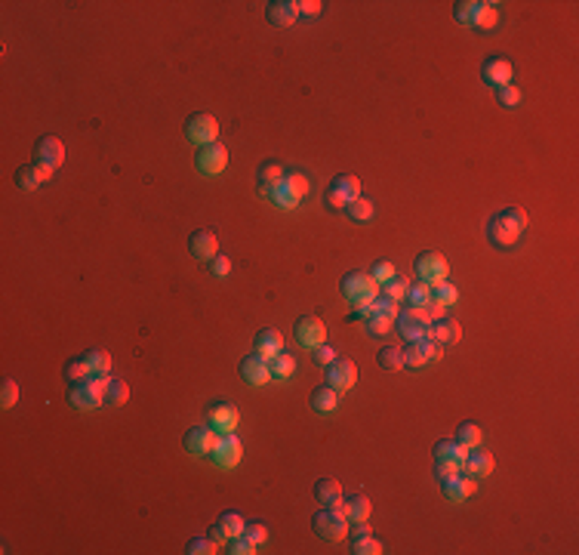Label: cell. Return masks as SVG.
<instances>
[{"label": "cell", "mask_w": 579, "mask_h": 555, "mask_svg": "<svg viewBox=\"0 0 579 555\" xmlns=\"http://www.w3.org/2000/svg\"><path fill=\"white\" fill-rule=\"evenodd\" d=\"M524 229H527V213H524V207H506L487 222V241L493 247H499V250H508V247H515L521 241Z\"/></svg>", "instance_id": "obj_1"}, {"label": "cell", "mask_w": 579, "mask_h": 555, "mask_svg": "<svg viewBox=\"0 0 579 555\" xmlns=\"http://www.w3.org/2000/svg\"><path fill=\"white\" fill-rule=\"evenodd\" d=\"M339 293L351 306H367L379 297V284L373 281L370 272H348V275L339 281Z\"/></svg>", "instance_id": "obj_2"}, {"label": "cell", "mask_w": 579, "mask_h": 555, "mask_svg": "<svg viewBox=\"0 0 579 555\" xmlns=\"http://www.w3.org/2000/svg\"><path fill=\"white\" fill-rule=\"evenodd\" d=\"M429 324H431V315H429V308H422V306L404 308V312H398V318H395V331L401 333L407 342L422 340L425 333H429Z\"/></svg>", "instance_id": "obj_3"}, {"label": "cell", "mask_w": 579, "mask_h": 555, "mask_svg": "<svg viewBox=\"0 0 579 555\" xmlns=\"http://www.w3.org/2000/svg\"><path fill=\"white\" fill-rule=\"evenodd\" d=\"M312 525H314V534H318L321 540H330V543L348 537V518L342 516L339 506H327V509L312 518Z\"/></svg>", "instance_id": "obj_4"}, {"label": "cell", "mask_w": 579, "mask_h": 555, "mask_svg": "<svg viewBox=\"0 0 579 555\" xmlns=\"http://www.w3.org/2000/svg\"><path fill=\"white\" fill-rule=\"evenodd\" d=\"M413 272H416V278L422 281V284L438 287V284H444V281L450 278V263H447V259L440 256V253L425 250V253H419V259H416V265H413Z\"/></svg>", "instance_id": "obj_5"}, {"label": "cell", "mask_w": 579, "mask_h": 555, "mask_svg": "<svg viewBox=\"0 0 579 555\" xmlns=\"http://www.w3.org/2000/svg\"><path fill=\"white\" fill-rule=\"evenodd\" d=\"M185 136H188V142L197 148L210 146V142H219V121L206 112L191 114L188 123H185Z\"/></svg>", "instance_id": "obj_6"}, {"label": "cell", "mask_w": 579, "mask_h": 555, "mask_svg": "<svg viewBox=\"0 0 579 555\" xmlns=\"http://www.w3.org/2000/svg\"><path fill=\"white\" fill-rule=\"evenodd\" d=\"M206 426L216 432V435H231V432H238V426H240V410L229 401L210 404V410H206Z\"/></svg>", "instance_id": "obj_7"}, {"label": "cell", "mask_w": 579, "mask_h": 555, "mask_svg": "<svg viewBox=\"0 0 579 555\" xmlns=\"http://www.w3.org/2000/svg\"><path fill=\"white\" fill-rule=\"evenodd\" d=\"M296 342H299L302 349H318L321 342H327V324L318 318V315H302L299 321H296Z\"/></svg>", "instance_id": "obj_8"}, {"label": "cell", "mask_w": 579, "mask_h": 555, "mask_svg": "<svg viewBox=\"0 0 579 555\" xmlns=\"http://www.w3.org/2000/svg\"><path fill=\"white\" fill-rule=\"evenodd\" d=\"M195 164L204 176H219L229 167V148H225L222 142H210V146H204L201 152L195 155Z\"/></svg>", "instance_id": "obj_9"}, {"label": "cell", "mask_w": 579, "mask_h": 555, "mask_svg": "<svg viewBox=\"0 0 579 555\" xmlns=\"http://www.w3.org/2000/svg\"><path fill=\"white\" fill-rule=\"evenodd\" d=\"M240 457H244V444H240V438L231 432V435H219L210 460L216 463L219 469H234V466L240 463Z\"/></svg>", "instance_id": "obj_10"}, {"label": "cell", "mask_w": 579, "mask_h": 555, "mask_svg": "<svg viewBox=\"0 0 579 555\" xmlns=\"http://www.w3.org/2000/svg\"><path fill=\"white\" fill-rule=\"evenodd\" d=\"M62 161H65V146H62V139H56V136H40V139L34 142V164L59 170Z\"/></svg>", "instance_id": "obj_11"}, {"label": "cell", "mask_w": 579, "mask_h": 555, "mask_svg": "<svg viewBox=\"0 0 579 555\" xmlns=\"http://www.w3.org/2000/svg\"><path fill=\"white\" fill-rule=\"evenodd\" d=\"M481 78H484V84L487 87H508L515 80V65L508 59H502V56H490L481 65Z\"/></svg>", "instance_id": "obj_12"}, {"label": "cell", "mask_w": 579, "mask_h": 555, "mask_svg": "<svg viewBox=\"0 0 579 555\" xmlns=\"http://www.w3.org/2000/svg\"><path fill=\"white\" fill-rule=\"evenodd\" d=\"M216 441H219V435L210 426H191L182 438L185 450H188L191 457H210L213 448H216Z\"/></svg>", "instance_id": "obj_13"}, {"label": "cell", "mask_w": 579, "mask_h": 555, "mask_svg": "<svg viewBox=\"0 0 579 555\" xmlns=\"http://www.w3.org/2000/svg\"><path fill=\"white\" fill-rule=\"evenodd\" d=\"M357 382V367H355V361H348V358H336L333 364H327V386L330 389H336V392H348L351 386Z\"/></svg>", "instance_id": "obj_14"}, {"label": "cell", "mask_w": 579, "mask_h": 555, "mask_svg": "<svg viewBox=\"0 0 579 555\" xmlns=\"http://www.w3.org/2000/svg\"><path fill=\"white\" fill-rule=\"evenodd\" d=\"M188 250L195 253V259H201V263H210V259H216L219 256V238H216V231H210V229L195 231V235L188 238Z\"/></svg>", "instance_id": "obj_15"}, {"label": "cell", "mask_w": 579, "mask_h": 555, "mask_svg": "<svg viewBox=\"0 0 579 555\" xmlns=\"http://www.w3.org/2000/svg\"><path fill=\"white\" fill-rule=\"evenodd\" d=\"M493 469H496V460H493L490 450H481V448H472V450H468L465 466H463L465 475H472L474 482H481V478L493 475Z\"/></svg>", "instance_id": "obj_16"}, {"label": "cell", "mask_w": 579, "mask_h": 555, "mask_svg": "<svg viewBox=\"0 0 579 555\" xmlns=\"http://www.w3.org/2000/svg\"><path fill=\"white\" fill-rule=\"evenodd\" d=\"M253 352H256L259 358L271 361L278 352H284V333L274 331V327H265V331H259L256 340H253Z\"/></svg>", "instance_id": "obj_17"}, {"label": "cell", "mask_w": 579, "mask_h": 555, "mask_svg": "<svg viewBox=\"0 0 579 555\" xmlns=\"http://www.w3.org/2000/svg\"><path fill=\"white\" fill-rule=\"evenodd\" d=\"M440 488H444V497L450 500V503H463V500H468L478 491V482H474L472 475H465V472H459V475L440 482Z\"/></svg>", "instance_id": "obj_18"}, {"label": "cell", "mask_w": 579, "mask_h": 555, "mask_svg": "<svg viewBox=\"0 0 579 555\" xmlns=\"http://www.w3.org/2000/svg\"><path fill=\"white\" fill-rule=\"evenodd\" d=\"M240 376H244L250 386H265L268 380H271V370H268V361L259 358L256 352L247 355L244 361H240Z\"/></svg>", "instance_id": "obj_19"}, {"label": "cell", "mask_w": 579, "mask_h": 555, "mask_svg": "<svg viewBox=\"0 0 579 555\" xmlns=\"http://www.w3.org/2000/svg\"><path fill=\"white\" fill-rule=\"evenodd\" d=\"M425 337L440 342V346H453V342H459V337H463V327L453 318H438L429 324V333H425Z\"/></svg>", "instance_id": "obj_20"}, {"label": "cell", "mask_w": 579, "mask_h": 555, "mask_svg": "<svg viewBox=\"0 0 579 555\" xmlns=\"http://www.w3.org/2000/svg\"><path fill=\"white\" fill-rule=\"evenodd\" d=\"M265 16H268V22L278 25V28H290V25L299 19L296 0H271V3H265Z\"/></svg>", "instance_id": "obj_21"}, {"label": "cell", "mask_w": 579, "mask_h": 555, "mask_svg": "<svg viewBox=\"0 0 579 555\" xmlns=\"http://www.w3.org/2000/svg\"><path fill=\"white\" fill-rule=\"evenodd\" d=\"M68 401H71V407H78V410H96V407L105 404V398H102L89 382H74L71 392H68Z\"/></svg>", "instance_id": "obj_22"}, {"label": "cell", "mask_w": 579, "mask_h": 555, "mask_svg": "<svg viewBox=\"0 0 579 555\" xmlns=\"http://www.w3.org/2000/svg\"><path fill=\"white\" fill-rule=\"evenodd\" d=\"M342 516L348 518V525L355 522H370V512H373V503H370L364 493H355V497H342Z\"/></svg>", "instance_id": "obj_23"}, {"label": "cell", "mask_w": 579, "mask_h": 555, "mask_svg": "<svg viewBox=\"0 0 579 555\" xmlns=\"http://www.w3.org/2000/svg\"><path fill=\"white\" fill-rule=\"evenodd\" d=\"M284 176H287V170L280 167L278 161H265L262 167L256 170V179H259V191L262 195H268L271 188H278L280 182H284Z\"/></svg>", "instance_id": "obj_24"}, {"label": "cell", "mask_w": 579, "mask_h": 555, "mask_svg": "<svg viewBox=\"0 0 579 555\" xmlns=\"http://www.w3.org/2000/svg\"><path fill=\"white\" fill-rule=\"evenodd\" d=\"M342 484L336 482V478H321L318 484H314V500H318L321 506H342Z\"/></svg>", "instance_id": "obj_25"}, {"label": "cell", "mask_w": 579, "mask_h": 555, "mask_svg": "<svg viewBox=\"0 0 579 555\" xmlns=\"http://www.w3.org/2000/svg\"><path fill=\"white\" fill-rule=\"evenodd\" d=\"M465 457H468V448H463V444H459L456 438H453V441H450V438H444V441L434 444V460L465 466Z\"/></svg>", "instance_id": "obj_26"}, {"label": "cell", "mask_w": 579, "mask_h": 555, "mask_svg": "<svg viewBox=\"0 0 579 555\" xmlns=\"http://www.w3.org/2000/svg\"><path fill=\"white\" fill-rule=\"evenodd\" d=\"M308 404H312L314 414H333V410L339 407V392L330 389V386H321V389H314V392H312Z\"/></svg>", "instance_id": "obj_27"}, {"label": "cell", "mask_w": 579, "mask_h": 555, "mask_svg": "<svg viewBox=\"0 0 579 555\" xmlns=\"http://www.w3.org/2000/svg\"><path fill=\"white\" fill-rule=\"evenodd\" d=\"M268 197H271V201L278 204L280 210H296V207H299V201H302V195L293 188V185L287 182V176H284V182H280L278 188H271V191H268Z\"/></svg>", "instance_id": "obj_28"}, {"label": "cell", "mask_w": 579, "mask_h": 555, "mask_svg": "<svg viewBox=\"0 0 579 555\" xmlns=\"http://www.w3.org/2000/svg\"><path fill=\"white\" fill-rule=\"evenodd\" d=\"M268 370H271V380H293L296 358L290 352H278L271 361H268Z\"/></svg>", "instance_id": "obj_29"}, {"label": "cell", "mask_w": 579, "mask_h": 555, "mask_svg": "<svg viewBox=\"0 0 579 555\" xmlns=\"http://www.w3.org/2000/svg\"><path fill=\"white\" fill-rule=\"evenodd\" d=\"M346 213H348V219L351 222H367V219H373V213H376V207H373V201L370 197H355L351 204H346Z\"/></svg>", "instance_id": "obj_30"}, {"label": "cell", "mask_w": 579, "mask_h": 555, "mask_svg": "<svg viewBox=\"0 0 579 555\" xmlns=\"http://www.w3.org/2000/svg\"><path fill=\"white\" fill-rule=\"evenodd\" d=\"M333 188L339 191V195L346 197L348 204L355 201V197H361V179H357L355 173H339V176L333 179Z\"/></svg>", "instance_id": "obj_31"}, {"label": "cell", "mask_w": 579, "mask_h": 555, "mask_svg": "<svg viewBox=\"0 0 579 555\" xmlns=\"http://www.w3.org/2000/svg\"><path fill=\"white\" fill-rule=\"evenodd\" d=\"M84 358H87L89 370H93V376H108V373H112V355H108L105 349H89Z\"/></svg>", "instance_id": "obj_32"}, {"label": "cell", "mask_w": 579, "mask_h": 555, "mask_svg": "<svg viewBox=\"0 0 579 555\" xmlns=\"http://www.w3.org/2000/svg\"><path fill=\"white\" fill-rule=\"evenodd\" d=\"M62 373H65V380L74 386V382H87L89 376H93V370H89V364H87L84 355H80V358L65 361V370H62Z\"/></svg>", "instance_id": "obj_33"}, {"label": "cell", "mask_w": 579, "mask_h": 555, "mask_svg": "<svg viewBox=\"0 0 579 555\" xmlns=\"http://www.w3.org/2000/svg\"><path fill=\"white\" fill-rule=\"evenodd\" d=\"M364 327H367L370 337H389V331L395 327V318H389V315H382V312H373L364 321Z\"/></svg>", "instance_id": "obj_34"}, {"label": "cell", "mask_w": 579, "mask_h": 555, "mask_svg": "<svg viewBox=\"0 0 579 555\" xmlns=\"http://www.w3.org/2000/svg\"><path fill=\"white\" fill-rule=\"evenodd\" d=\"M456 441L463 444V448H481V441H484V435H481V426L478 423H463V426L456 429Z\"/></svg>", "instance_id": "obj_35"}, {"label": "cell", "mask_w": 579, "mask_h": 555, "mask_svg": "<svg viewBox=\"0 0 579 555\" xmlns=\"http://www.w3.org/2000/svg\"><path fill=\"white\" fill-rule=\"evenodd\" d=\"M496 22H499V10H496V3H478V12H474L472 28H487V31H490Z\"/></svg>", "instance_id": "obj_36"}, {"label": "cell", "mask_w": 579, "mask_h": 555, "mask_svg": "<svg viewBox=\"0 0 579 555\" xmlns=\"http://www.w3.org/2000/svg\"><path fill=\"white\" fill-rule=\"evenodd\" d=\"M376 361H379V367H382V370H401L404 367V355H401V349H398V346H382V349H379V355H376Z\"/></svg>", "instance_id": "obj_37"}, {"label": "cell", "mask_w": 579, "mask_h": 555, "mask_svg": "<svg viewBox=\"0 0 579 555\" xmlns=\"http://www.w3.org/2000/svg\"><path fill=\"white\" fill-rule=\"evenodd\" d=\"M431 299H434V303H438V306H444V308L456 306V299H459V290H456V284H450V281H444V284L431 287Z\"/></svg>", "instance_id": "obj_38"}, {"label": "cell", "mask_w": 579, "mask_h": 555, "mask_svg": "<svg viewBox=\"0 0 579 555\" xmlns=\"http://www.w3.org/2000/svg\"><path fill=\"white\" fill-rule=\"evenodd\" d=\"M130 401V386L123 380H114L108 382V392H105V404H114V407H123Z\"/></svg>", "instance_id": "obj_39"}, {"label": "cell", "mask_w": 579, "mask_h": 555, "mask_svg": "<svg viewBox=\"0 0 579 555\" xmlns=\"http://www.w3.org/2000/svg\"><path fill=\"white\" fill-rule=\"evenodd\" d=\"M16 185L22 191H34V188H40V185H44V179H40V173H37V167H19L16 170Z\"/></svg>", "instance_id": "obj_40"}, {"label": "cell", "mask_w": 579, "mask_h": 555, "mask_svg": "<svg viewBox=\"0 0 579 555\" xmlns=\"http://www.w3.org/2000/svg\"><path fill=\"white\" fill-rule=\"evenodd\" d=\"M407 290H410V281L401 278V275H395V278L389 281V284H382V297L395 299V303H404V299H407Z\"/></svg>", "instance_id": "obj_41"}, {"label": "cell", "mask_w": 579, "mask_h": 555, "mask_svg": "<svg viewBox=\"0 0 579 555\" xmlns=\"http://www.w3.org/2000/svg\"><path fill=\"white\" fill-rule=\"evenodd\" d=\"M385 546L379 543L373 534H367V537H355V543H351V552L355 555H379Z\"/></svg>", "instance_id": "obj_42"}, {"label": "cell", "mask_w": 579, "mask_h": 555, "mask_svg": "<svg viewBox=\"0 0 579 555\" xmlns=\"http://www.w3.org/2000/svg\"><path fill=\"white\" fill-rule=\"evenodd\" d=\"M407 303L410 306H429L431 303V287L422 284V281H416V284H410V290H407Z\"/></svg>", "instance_id": "obj_43"}, {"label": "cell", "mask_w": 579, "mask_h": 555, "mask_svg": "<svg viewBox=\"0 0 579 555\" xmlns=\"http://www.w3.org/2000/svg\"><path fill=\"white\" fill-rule=\"evenodd\" d=\"M401 355H404V367H422L425 361V352H422V346H419V340L416 342H407V346L401 349Z\"/></svg>", "instance_id": "obj_44"}, {"label": "cell", "mask_w": 579, "mask_h": 555, "mask_svg": "<svg viewBox=\"0 0 579 555\" xmlns=\"http://www.w3.org/2000/svg\"><path fill=\"white\" fill-rule=\"evenodd\" d=\"M216 549H219V543H216V540H210V537H191L188 546H185V552H188V555H213Z\"/></svg>", "instance_id": "obj_45"}, {"label": "cell", "mask_w": 579, "mask_h": 555, "mask_svg": "<svg viewBox=\"0 0 579 555\" xmlns=\"http://www.w3.org/2000/svg\"><path fill=\"white\" fill-rule=\"evenodd\" d=\"M474 12H478V0H459V3L453 6V16H456V22H463V25L474 22Z\"/></svg>", "instance_id": "obj_46"}, {"label": "cell", "mask_w": 579, "mask_h": 555, "mask_svg": "<svg viewBox=\"0 0 579 555\" xmlns=\"http://www.w3.org/2000/svg\"><path fill=\"white\" fill-rule=\"evenodd\" d=\"M370 275H373V281H376L379 287H382V284H389V281L398 275V269L389 263V259H379V263L373 265V269H370Z\"/></svg>", "instance_id": "obj_47"}, {"label": "cell", "mask_w": 579, "mask_h": 555, "mask_svg": "<svg viewBox=\"0 0 579 555\" xmlns=\"http://www.w3.org/2000/svg\"><path fill=\"white\" fill-rule=\"evenodd\" d=\"M496 102H499L502 108H515V105H521V90H518L515 84L499 87V90H496Z\"/></svg>", "instance_id": "obj_48"}, {"label": "cell", "mask_w": 579, "mask_h": 555, "mask_svg": "<svg viewBox=\"0 0 579 555\" xmlns=\"http://www.w3.org/2000/svg\"><path fill=\"white\" fill-rule=\"evenodd\" d=\"M219 525L229 531V537H238V534H244V518H240V512H222L219 516Z\"/></svg>", "instance_id": "obj_49"}, {"label": "cell", "mask_w": 579, "mask_h": 555, "mask_svg": "<svg viewBox=\"0 0 579 555\" xmlns=\"http://www.w3.org/2000/svg\"><path fill=\"white\" fill-rule=\"evenodd\" d=\"M16 401H19V382L16 380H3V386H0V407L10 410Z\"/></svg>", "instance_id": "obj_50"}, {"label": "cell", "mask_w": 579, "mask_h": 555, "mask_svg": "<svg viewBox=\"0 0 579 555\" xmlns=\"http://www.w3.org/2000/svg\"><path fill=\"white\" fill-rule=\"evenodd\" d=\"M244 537L250 540V543L262 546V543L268 540V527L262 525V522H247V525H244Z\"/></svg>", "instance_id": "obj_51"}, {"label": "cell", "mask_w": 579, "mask_h": 555, "mask_svg": "<svg viewBox=\"0 0 579 555\" xmlns=\"http://www.w3.org/2000/svg\"><path fill=\"white\" fill-rule=\"evenodd\" d=\"M312 358H314V364H333L336 358H339V355H336V349L333 346H327V342H321L318 349H312Z\"/></svg>", "instance_id": "obj_52"}, {"label": "cell", "mask_w": 579, "mask_h": 555, "mask_svg": "<svg viewBox=\"0 0 579 555\" xmlns=\"http://www.w3.org/2000/svg\"><path fill=\"white\" fill-rule=\"evenodd\" d=\"M321 10H323L321 0H296V12H299V16H305V19H318Z\"/></svg>", "instance_id": "obj_53"}, {"label": "cell", "mask_w": 579, "mask_h": 555, "mask_svg": "<svg viewBox=\"0 0 579 555\" xmlns=\"http://www.w3.org/2000/svg\"><path fill=\"white\" fill-rule=\"evenodd\" d=\"M229 552H231V555H253V552H256V543H250V540H247L244 534H238V537H231Z\"/></svg>", "instance_id": "obj_54"}, {"label": "cell", "mask_w": 579, "mask_h": 555, "mask_svg": "<svg viewBox=\"0 0 579 555\" xmlns=\"http://www.w3.org/2000/svg\"><path fill=\"white\" fill-rule=\"evenodd\" d=\"M210 272H213L216 278H229V275H231V259L219 253L216 259H210Z\"/></svg>", "instance_id": "obj_55"}, {"label": "cell", "mask_w": 579, "mask_h": 555, "mask_svg": "<svg viewBox=\"0 0 579 555\" xmlns=\"http://www.w3.org/2000/svg\"><path fill=\"white\" fill-rule=\"evenodd\" d=\"M419 346H422V352H425V358H429V361H440V358H444V352H440V342L422 337V340H419Z\"/></svg>", "instance_id": "obj_56"}, {"label": "cell", "mask_w": 579, "mask_h": 555, "mask_svg": "<svg viewBox=\"0 0 579 555\" xmlns=\"http://www.w3.org/2000/svg\"><path fill=\"white\" fill-rule=\"evenodd\" d=\"M323 204H327V207H330V210H339V207H342V210H346V204H348V201H346V197H342V195H339V191H336V188H333V185H330V188H327V191H323Z\"/></svg>", "instance_id": "obj_57"}, {"label": "cell", "mask_w": 579, "mask_h": 555, "mask_svg": "<svg viewBox=\"0 0 579 555\" xmlns=\"http://www.w3.org/2000/svg\"><path fill=\"white\" fill-rule=\"evenodd\" d=\"M206 537H210V540H216L219 546H222V543H229V540H231V537H229V531H225V527L219 525V522L210 527V534H206Z\"/></svg>", "instance_id": "obj_58"}, {"label": "cell", "mask_w": 579, "mask_h": 555, "mask_svg": "<svg viewBox=\"0 0 579 555\" xmlns=\"http://www.w3.org/2000/svg\"><path fill=\"white\" fill-rule=\"evenodd\" d=\"M373 312H376V308H373V303H367V306H355V312H351L348 318H351V321H367V318H370V315H373Z\"/></svg>", "instance_id": "obj_59"}, {"label": "cell", "mask_w": 579, "mask_h": 555, "mask_svg": "<svg viewBox=\"0 0 579 555\" xmlns=\"http://www.w3.org/2000/svg\"><path fill=\"white\" fill-rule=\"evenodd\" d=\"M34 167H37V173H40V179H53V173H56V170H50V167H40V164H34Z\"/></svg>", "instance_id": "obj_60"}]
</instances>
